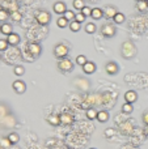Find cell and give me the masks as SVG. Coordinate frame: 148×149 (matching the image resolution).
I'll use <instances>...</instances> for the list:
<instances>
[{"instance_id": "obj_33", "label": "cell", "mask_w": 148, "mask_h": 149, "mask_svg": "<svg viewBox=\"0 0 148 149\" xmlns=\"http://www.w3.org/2000/svg\"><path fill=\"white\" fill-rule=\"evenodd\" d=\"M63 16H64V17L67 18V20L71 22V21H73V20H75V16H76V13H73V10L67 9V10H66V13H64V15H63Z\"/></svg>"}, {"instance_id": "obj_21", "label": "cell", "mask_w": 148, "mask_h": 149, "mask_svg": "<svg viewBox=\"0 0 148 149\" xmlns=\"http://www.w3.org/2000/svg\"><path fill=\"white\" fill-rule=\"evenodd\" d=\"M119 128H121V131H122V134H126V135H128V134L133 132V126H131L130 122H127V123H122Z\"/></svg>"}, {"instance_id": "obj_2", "label": "cell", "mask_w": 148, "mask_h": 149, "mask_svg": "<svg viewBox=\"0 0 148 149\" xmlns=\"http://www.w3.org/2000/svg\"><path fill=\"white\" fill-rule=\"evenodd\" d=\"M50 20H51V15H50L47 10L39 9L36 12V21H37V24H39V25L46 26L47 24L50 22Z\"/></svg>"}, {"instance_id": "obj_23", "label": "cell", "mask_w": 148, "mask_h": 149, "mask_svg": "<svg viewBox=\"0 0 148 149\" xmlns=\"http://www.w3.org/2000/svg\"><path fill=\"white\" fill-rule=\"evenodd\" d=\"M136 8H138L139 12H146L148 8L147 0H138V1H136Z\"/></svg>"}, {"instance_id": "obj_10", "label": "cell", "mask_w": 148, "mask_h": 149, "mask_svg": "<svg viewBox=\"0 0 148 149\" xmlns=\"http://www.w3.org/2000/svg\"><path fill=\"white\" fill-rule=\"evenodd\" d=\"M105 71H106L108 74L113 76V74H117L118 73V71H119V67H118V64L115 62H108L106 65H105Z\"/></svg>"}, {"instance_id": "obj_20", "label": "cell", "mask_w": 148, "mask_h": 149, "mask_svg": "<svg viewBox=\"0 0 148 149\" xmlns=\"http://www.w3.org/2000/svg\"><path fill=\"white\" fill-rule=\"evenodd\" d=\"M84 30H85V33H88V34H94L97 30V26L94 22H87Z\"/></svg>"}, {"instance_id": "obj_5", "label": "cell", "mask_w": 148, "mask_h": 149, "mask_svg": "<svg viewBox=\"0 0 148 149\" xmlns=\"http://www.w3.org/2000/svg\"><path fill=\"white\" fill-rule=\"evenodd\" d=\"M100 31H101L102 37H105V38H113L117 34V29L113 24H104L100 29Z\"/></svg>"}, {"instance_id": "obj_1", "label": "cell", "mask_w": 148, "mask_h": 149, "mask_svg": "<svg viewBox=\"0 0 148 149\" xmlns=\"http://www.w3.org/2000/svg\"><path fill=\"white\" fill-rule=\"evenodd\" d=\"M136 54H138V50H136V46L134 45V42H123L122 46H121V55H122L123 59H133V58L136 56Z\"/></svg>"}, {"instance_id": "obj_38", "label": "cell", "mask_w": 148, "mask_h": 149, "mask_svg": "<svg viewBox=\"0 0 148 149\" xmlns=\"http://www.w3.org/2000/svg\"><path fill=\"white\" fill-rule=\"evenodd\" d=\"M114 134H115V131L113 128H108L106 131H105V136H106V137H112Z\"/></svg>"}, {"instance_id": "obj_25", "label": "cell", "mask_w": 148, "mask_h": 149, "mask_svg": "<svg viewBox=\"0 0 148 149\" xmlns=\"http://www.w3.org/2000/svg\"><path fill=\"white\" fill-rule=\"evenodd\" d=\"M8 140L10 141V144H17L18 141H20V136H18V134H16V132H10L9 135H8Z\"/></svg>"}, {"instance_id": "obj_12", "label": "cell", "mask_w": 148, "mask_h": 149, "mask_svg": "<svg viewBox=\"0 0 148 149\" xmlns=\"http://www.w3.org/2000/svg\"><path fill=\"white\" fill-rule=\"evenodd\" d=\"M81 68H83V72L85 74H92V73L96 72L97 65H96V63H94V62H89V60H88V62H87Z\"/></svg>"}, {"instance_id": "obj_31", "label": "cell", "mask_w": 148, "mask_h": 149, "mask_svg": "<svg viewBox=\"0 0 148 149\" xmlns=\"http://www.w3.org/2000/svg\"><path fill=\"white\" fill-rule=\"evenodd\" d=\"M72 5H73V8H75V9L80 10V12H81V9L85 7V4H84V0H73Z\"/></svg>"}, {"instance_id": "obj_27", "label": "cell", "mask_w": 148, "mask_h": 149, "mask_svg": "<svg viewBox=\"0 0 148 149\" xmlns=\"http://www.w3.org/2000/svg\"><path fill=\"white\" fill-rule=\"evenodd\" d=\"M9 12L4 8H0V22H5V21L9 18Z\"/></svg>"}, {"instance_id": "obj_36", "label": "cell", "mask_w": 148, "mask_h": 149, "mask_svg": "<svg viewBox=\"0 0 148 149\" xmlns=\"http://www.w3.org/2000/svg\"><path fill=\"white\" fill-rule=\"evenodd\" d=\"M81 13H83L85 17H91V15H92V8H89V7H84L83 9H81Z\"/></svg>"}, {"instance_id": "obj_3", "label": "cell", "mask_w": 148, "mask_h": 149, "mask_svg": "<svg viewBox=\"0 0 148 149\" xmlns=\"http://www.w3.org/2000/svg\"><path fill=\"white\" fill-rule=\"evenodd\" d=\"M58 70L62 73H70L73 71V62L68 58H64V59H60L58 62Z\"/></svg>"}, {"instance_id": "obj_18", "label": "cell", "mask_w": 148, "mask_h": 149, "mask_svg": "<svg viewBox=\"0 0 148 149\" xmlns=\"http://www.w3.org/2000/svg\"><path fill=\"white\" fill-rule=\"evenodd\" d=\"M47 123L51 124V126H59L60 124V118L57 114H52V115L47 116Z\"/></svg>"}, {"instance_id": "obj_40", "label": "cell", "mask_w": 148, "mask_h": 149, "mask_svg": "<svg viewBox=\"0 0 148 149\" xmlns=\"http://www.w3.org/2000/svg\"><path fill=\"white\" fill-rule=\"evenodd\" d=\"M143 134H144V136H146L147 139H148V126L144 127V131H143Z\"/></svg>"}, {"instance_id": "obj_4", "label": "cell", "mask_w": 148, "mask_h": 149, "mask_svg": "<svg viewBox=\"0 0 148 149\" xmlns=\"http://www.w3.org/2000/svg\"><path fill=\"white\" fill-rule=\"evenodd\" d=\"M68 52H70V49H68V46L66 43H58L54 47V56L59 60L67 58Z\"/></svg>"}, {"instance_id": "obj_32", "label": "cell", "mask_w": 148, "mask_h": 149, "mask_svg": "<svg viewBox=\"0 0 148 149\" xmlns=\"http://www.w3.org/2000/svg\"><path fill=\"white\" fill-rule=\"evenodd\" d=\"M113 21H114L115 24H123V22H125V15H123V13H121V12H118L117 15L114 16Z\"/></svg>"}, {"instance_id": "obj_9", "label": "cell", "mask_w": 148, "mask_h": 149, "mask_svg": "<svg viewBox=\"0 0 148 149\" xmlns=\"http://www.w3.org/2000/svg\"><path fill=\"white\" fill-rule=\"evenodd\" d=\"M52 10H54L57 15L63 16L66 13V10H67V5H66L64 1H57L52 5Z\"/></svg>"}, {"instance_id": "obj_15", "label": "cell", "mask_w": 148, "mask_h": 149, "mask_svg": "<svg viewBox=\"0 0 148 149\" xmlns=\"http://www.w3.org/2000/svg\"><path fill=\"white\" fill-rule=\"evenodd\" d=\"M13 28H12V25L10 24H8V22H3L1 25H0V33L1 34H4V36H9V34H12L13 33Z\"/></svg>"}, {"instance_id": "obj_14", "label": "cell", "mask_w": 148, "mask_h": 149, "mask_svg": "<svg viewBox=\"0 0 148 149\" xmlns=\"http://www.w3.org/2000/svg\"><path fill=\"white\" fill-rule=\"evenodd\" d=\"M7 41H8V45H9V46H17V45L20 43L21 39H20V36H18V34L12 33L7 37Z\"/></svg>"}, {"instance_id": "obj_28", "label": "cell", "mask_w": 148, "mask_h": 149, "mask_svg": "<svg viewBox=\"0 0 148 149\" xmlns=\"http://www.w3.org/2000/svg\"><path fill=\"white\" fill-rule=\"evenodd\" d=\"M13 73H15L16 76H22V74L25 73V68H24V65H21V64L15 65V68H13Z\"/></svg>"}, {"instance_id": "obj_7", "label": "cell", "mask_w": 148, "mask_h": 149, "mask_svg": "<svg viewBox=\"0 0 148 149\" xmlns=\"http://www.w3.org/2000/svg\"><path fill=\"white\" fill-rule=\"evenodd\" d=\"M59 118H60V124H63V126H71L73 123V120H75V116L71 113H62L59 115Z\"/></svg>"}, {"instance_id": "obj_35", "label": "cell", "mask_w": 148, "mask_h": 149, "mask_svg": "<svg viewBox=\"0 0 148 149\" xmlns=\"http://www.w3.org/2000/svg\"><path fill=\"white\" fill-rule=\"evenodd\" d=\"M8 41H7V38L5 39H0V51H5V50L8 49Z\"/></svg>"}, {"instance_id": "obj_24", "label": "cell", "mask_w": 148, "mask_h": 149, "mask_svg": "<svg viewBox=\"0 0 148 149\" xmlns=\"http://www.w3.org/2000/svg\"><path fill=\"white\" fill-rule=\"evenodd\" d=\"M68 28H70V30L72 31V33H77L79 30H80V28H81V24L80 22H77V21H71L70 22V25H68Z\"/></svg>"}, {"instance_id": "obj_39", "label": "cell", "mask_w": 148, "mask_h": 149, "mask_svg": "<svg viewBox=\"0 0 148 149\" xmlns=\"http://www.w3.org/2000/svg\"><path fill=\"white\" fill-rule=\"evenodd\" d=\"M142 119H143V123L146 124V126H148V111H146V113L143 114V118Z\"/></svg>"}, {"instance_id": "obj_11", "label": "cell", "mask_w": 148, "mask_h": 149, "mask_svg": "<svg viewBox=\"0 0 148 149\" xmlns=\"http://www.w3.org/2000/svg\"><path fill=\"white\" fill-rule=\"evenodd\" d=\"M118 13L117 8L113 7V5H106V7L104 8V16L106 18H109V20H113L114 18V16Z\"/></svg>"}, {"instance_id": "obj_34", "label": "cell", "mask_w": 148, "mask_h": 149, "mask_svg": "<svg viewBox=\"0 0 148 149\" xmlns=\"http://www.w3.org/2000/svg\"><path fill=\"white\" fill-rule=\"evenodd\" d=\"M0 145H1L3 148H8L12 144H10V141L8 140V137H1V139H0Z\"/></svg>"}, {"instance_id": "obj_22", "label": "cell", "mask_w": 148, "mask_h": 149, "mask_svg": "<svg viewBox=\"0 0 148 149\" xmlns=\"http://www.w3.org/2000/svg\"><path fill=\"white\" fill-rule=\"evenodd\" d=\"M97 114H98V111H97L96 109L91 107V109H88V110H87L85 115H87V118H88L89 120H94V119H97Z\"/></svg>"}, {"instance_id": "obj_16", "label": "cell", "mask_w": 148, "mask_h": 149, "mask_svg": "<svg viewBox=\"0 0 148 149\" xmlns=\"http://www.w3.org/2000/svg\"><path fill=\"white\" fill-rule=\"evenodd\" d=\"M109 118H110V115L106 110H101L97 114V120H98L100 123H106V122L109 120Z\"/></svg>"}, {"instance_id": "obj_17", "label": "cell", "mask_w": 148, "mask_h": 149, "mask_svg": "<svg viewBox=\"0 0 148 149\" xmlns=\"http://www.w3.org/2000/svg\"><path fill=\"white\" fill-rule=\"evenodd\" d=\"M91 17L93 20H101L104 17V9H101V8H92Z\"/></svg>"}, {"instance_id": "obj_6", "label": "cell", "mask_w": 148, "mask_h": 149, "mask_svg": "<svg viewBox=\"0 0 148 149\" xmlns=\"http://www.w3.org/2000/svg\"><path fill=\"white\" fill-rule=\"evenodd\" d=\"M26 47H28V51L30 52L33 58H38L39 55H41V52H42L41 45L37 43V42H28Z\"/></svg>"}, {"instance_id": "obj_37", "label": "cell", "mask_w": 148, "mask_h": 149, "mask_svg": "<svg viewBox=\"0 0 148 149\" xmlns=\"http://www.w3.org/2000/svg\"><path fill=\"white\" fill-rule=\"evenodd\" d=\"M85 16L83 15V13L81 12H79V13H76V16H75V21H77V22H84V21H85Z\"/></svg>"}, {"instance_id": "obj_8", "label": "cell", "mask_w": 148, "mask_h": 149, "mask_svg": "<svg viewBox=\"0 0 148 149\" xmlns=\"http://www.w3.org/2000/svg\"><path fill=\"white\" fill-rule=\"evenodd\" d=\"M12 88L17 94H22V93L26 92V84L22 81V80H16V81H13Z\"/></svg>"}, {"instance_id": "obj_30", "label": "cell", "mask_w": 148, "mask_h": 149, "mask_svg": "<svg viewBox=\"0 0 148 149\" xmlns=\"http://www.w3.org/2000/svg\"><path fill=\"white\" fill-rule=\"evenodd\" d=\"M21 17H22V15H21L20 10H12V12H10V18H12L13 21H16V22H18V21L21 20Z\"/></svg>"}, {"instance_id": "obj_13", "label": "cell", "mask_w": 148, "mask_h": 149, "mask_svg": "<svg viewBox=\"0 0 148 149\" xmlns=\"http://www.w3.org/2000/svg\"><path fill=\"white\" fill-rule=\"evenodd\" d=\"M136 100H138V93L135 90H127L125 93V101L127 103H134L136 102Z\"/></svg>"}, {"instance_id": "obj_26", "label": "cell", "mask_w": 148, "mask_h": 149, "mask_svg": "<svg viewBox=\"0 0 148 149\" xmlns=\"http://www.w3.org/2000/svg\"><path fill=\"white\" fill-rule=\"evenodd\" d=\"M122 113L123 114H131L133 113V110H134V107H133V103H127V102H125L122 105Z\"/></svg>"}, {"instance_id": "obj_29", "label": "cell", "mask_w": 148, "mask_h": 149, "mask_svg": "<svg viewBox=\"0 0 148 149\" xmlns=\"http://www.w3.org/2000/svg\"><path fill=\"white\" fill-rule=\"evenodd\" d=\"M76 64H79L80 65V67H83L84 64H85L87 62H88V59H87V56L85 55H77V56H76Z\"/></svg>"}, {"instance_id": "obj_42", "label": "cell", "mask_w": 148, "mask_h": 149, "mask_svg": "<svg viewBox=\"0 0 148 149\" xmlns=\"http://www.w3.org/2000/svg\"><path fill=\"white\" fill-rule=\"evenodd\" d=\"M147 3H148V0H147Z\"/></svg>"}, {"instance_id": "obj_41", "label": "cell", "mask_w": 148, "mask_h": 149, "mask_svg": "<svg viewBox=\"0 0 148 149\" xmlns=\"http://www.w3.org/2000/svg\"><path fill=\"white\" fill-rule=\"evenodd\" d=\"M89 149H96V148H89Z\"/></svg>"}, {"instance_id": "obj_19", "label": "cell", "mask_w": 148, "mask_h": 149, "mask_svg": "<svg viewBox=\"0 0 148 149\" xmlns=\"http://www.w3.org/2000/svg\"><path fill=\"white\" fill-rule=\"evenodd\" d=\"M68 25H70V21H68L67 18L64 17V16H60V17H58V20H57V26H58V28L64 29V28H67Z\"/></svg>"}]
</instances>
